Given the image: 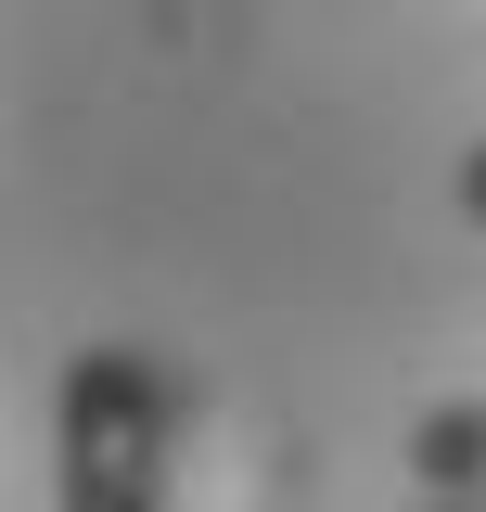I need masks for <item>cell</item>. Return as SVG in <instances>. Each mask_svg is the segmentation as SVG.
I'll return each instance as SVG.
<instances>
[{"label": "cell", "mask_w": 486, "mask_h": 512, "mask_svg": "<svg viewBox=\"0 0 486 512\" xmlns=\"http://www.w3.org/2000/svg\"><path fill=\"white\" fill-rule=\"evenodd\" d=\"M52 512H180V372L154 346H77L52 384Z\"/></svg>", "instance_id": "6da1fadb"}, {"label": "cell", "mask_w": 486, "mask_h": 512, "mask_svg": "<svg viewBox=\"0 0 486 512\" xmlns=\"http://www.w3.org/2000/svg\"><path fill=\"white\" fill-rule=\"evenodd\" d=\"M410 487L423 500H486V397H435L410 423Z\"/></svg>", "instance_id": "7a4b0ae2"}, {"label": "cell", "mask_w": 486, "mask_h": 512, "mask_svg": "<svg viewBox=\"0 0 486 512\" xmlns=\"http://www.w3.org/2000/svg\"><path fill=\"white\" fill-rule=\"evenodd\" d=\"M448 205H461V231H486V141L461 154V167H448Z\"/></svg>", "instance_id": "3957f363"}, {"label": "cell", "mask_w": 486, "mask_h": 512, "mask_svg": "<svg viewBox=\"0 0 486 512\" xmlns=\"http://www.w3.org/2000/svg\"><path fill=\"white\" fill-rule=\"evenodd\" d=\"M410 512H486V500H423V487H410Z\"/></svg>", "instance_id": "277c9868"}]
</instances>
